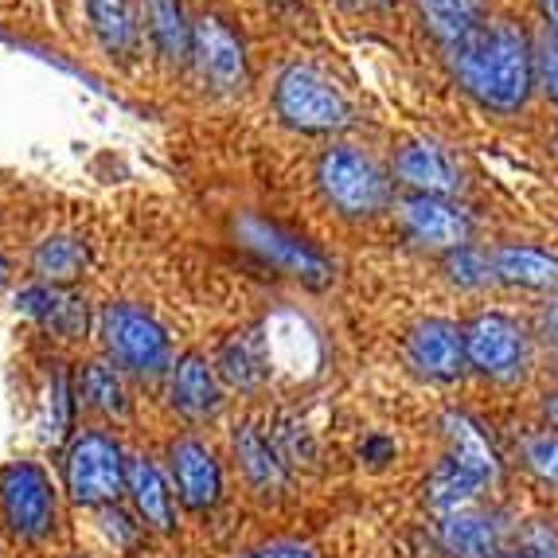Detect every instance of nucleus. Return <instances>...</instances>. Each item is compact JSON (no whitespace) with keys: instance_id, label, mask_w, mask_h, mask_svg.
<instances>
[{"instance_id":"1","label":"nucleus","mask_w":558,"mask_h":558,"mask_svg":"<svg viewBox=\"0 0 558 558\" xmlns=\"http://www.w3.org/2000/svg\"><path fill=\"white\" fill-rule=\"evenodd\" d=\"M453 51V75L469 98L493 113H515L527 106L535 86L531 39L512 20H481Z\"/></svg>"},{"instance_id":"2","label":"nucleus","mask_w":558,"mask_h":558,"mask_svg":"<svg viewBox=\"0 0 558 558\" xmlns=\"http://www.w3.org/2000/svg\"><path fill=\"white\" fill-rule=\"evenodd\" d=\"M317 187L320 196L340 215H375L391 204V180L372 157L355 145H332L317 157Z\"/></svg>"},{"instance_id":"3","label":"nucleus","mask_w":558,"mask_h":558,"mask_svg":"<svg viewBox=\"0 0 558 558\" xmlns=\"http://www.w3.org/2000/svg\"><path fill=\"white\" fill-rule=\"evenodd\" d=\"M274 113L298 133H336L352 121V106L317 66L293 63L274 83Z\"/></svg>"},{"instance_id":"4","label":"nucleus","mask_w":558,"mask_h":558,"mask_svg":"<svg viewBox=\"0 0 558 558\" xmlns=\"http://www.w3.org/2000/svg\"><path fill=\"white\" fill-rule=\"evenodd\" d=\"M98 336H102V348L121 372L141 375V379H153V375L168 372L172 367V344H168V332L133 305H106L102 317H98Z\"/></svg>"},{"instance_id":"5","label":"nucleus","mask_w":558,"mask_h":558,"mask_svg":"<svg viewBox=\"0 0 558 558\" xmlns=\"http://www.w3.org/2000/svg\"><path fill=\"white\" fill-rule=\"evenodd\" d=\"M125 476H130V461H125V453H121V446L110 434L86 429L66 449L63 481L66 493L75 496V504L98 508V504L118 500V493L125 488Z\"/></svg>"},{"instance_id":"6","label":"nucleus","mask_w":558,"mask_h":558,"mask_svg":"<svg viewBox=\"0 0 558 558\" xmlns=\"http://www.w3.org/2000/svg\"><path fill=\"white\" fill-rule=\"evenodd\" d=\"M0 515L16 539H44L56 527V488L36 461H9L0 469Z\"/></svg>"},{"instance_id":"7","label":"nucleus","mask_w":558,"mask_h":558,"mask_svg":"<svg viewBox=\"0 0 558 558\" xmlns=\"http://www.w3.org/2000/svg\"><path fill=\"white\" fill-rule=\"evenodd\" d=\"M234 231H239V239L246 242L262 262H270L274 270L305 281V286H317V289L332 281V262H328L313 242L289 234L286 227L266 223L258 215H242L239 223H234Z\"/></svg>"},{"instance_id":"8","label":"nucleus","mask_w":558,"mask_h":558,"mask_svg":"<svg viewBox=\"0 0 558 558\" xmlns=\"http://www.w3.org/2000/svg\"><path fill=\"white\" fill-rule=\"evenodd\" d=\"M465 332V360L481 375H512L527 355V336L504 313H476Z\"/></svg>"},{"instance_id":"9","label":"nucleus","mask_w":558,"mask_h":558,"mask_svg":"<svg viewBox=\"0 0 558 558\" xmlns=\"http://www.w3.org/2000/svg\"><path fill=\"white\" fill-rule=\"evenodd\" d=\"M399 223L418 246H434V251H457V246H469V234L473 223L469 215L457 204H449L446 196H422V192H410L399 199Z\"/></svg>"},{"instance_id":"10","label":"nucleus","mask_w":558,"mask_h":558,"mask_svg":"<svg viewBox=\"0 0 558 558\" xmlns=\"http://www.w3.org/2000/svg\"><path fill=\"white\" fill-rule=\"evenodd\" d=\"M407 360L426 379H457L465 372V332L446 317H426L407 332Z\"/></svg>"},{"instance_id":"11","label":"nucleus","mask_w":558,"mask_h":558,"mask_svg":"<svg viewBox=\"0 0 558 558\" xmlns=\"http://www.w3.org/2000/svg\"><path fill=\"white\" fill-rule=\"evenodd\" d=\"M192 59H196L199 75L215 86V90H239L246 83V51L242 39L227 28L219 16L196 20L192 32Z\"/></svg>"},{"instance_id":"12","label":"nucleus","mask_w":558,"mask_h":558,"mask_svg":"<svg viewBox=\"0 0 558 558\" xmlns=\"http://www.w3.org/2000/svg\"><path fill=\"white\" fill-rule=\"evenodd\" d=\"M395 177L399 184H407L410 192L422 196H449L461 187V165L453 160V153L438 141H407L395 157Z\"/></svg>"},{"instance_id":"13","label":"nucleus","mask_w":558,"mask_h":558,"mask_svg":"<svg viewBox=\"0 0 558 558\" xmlns=\"http://www.w3.org/2000/svg\"><path fill=\"white\" fill-rule=\"evenodd\" d=\"M168 461H172V476H177V493L180 500L192 508V512H204L219 500L223 493V473H219V461L215 453L196 438H180L168 449Z\"/></svg>"},{"instance_id":"14","label":"nucleus","mask_w":558,"mask_h":558,"mask_svg":"<svg viewBox=\"0 0 558 558\" xmlns=\"http://www.w3.org/2000/svg\"><path fill=\"white\" fill-rule=\"evenodd\" d=\"M168 399L184 418H211L215 410L223 407V391H219V372H215L207 355L184 352L172 363V379H168Z\"/></svg>"},{"instance_id":"15","label":"nucleus","mask_w":558,"mask_h":558,"mask_svg":"<svg viewBox=\"0 0 558 558\" xmlns=\"http://www.w3.org/2000/svg\"><path fill=\"white\" fill-rule=\"evenodd\" d=\"M16 308L36 325H44L47 332L63 336V340H75V336L86 332V301L66 286H44V281L28 286L16 298Z\"/></svg>"},{"instance_id":"16","label":"nucleus","mask_w":558,"mask_h":558,"mask_svg":"<svg viewBox=\"0 0 558 558\" xmlns=\"http://www.w3.org/2000/svg\"><path fill=\"white\" fill-rule=\"evenodd\" d=\"M493 266H496V281L535 289V293H558V254L543 251V246L504 242V246H496Z\"/></svg>"},{"instance_id":"17","label":"nucleus","mask_w":558,"mask_h":558,"mask_svg":"<svg viewBox=\"0 0 558 558\" xmlns=\"http://www.w3.org/2000/svg\"><path fill=\"white\" fill-rule=\"evenodd\" d=\"M441 429H446V441H449V461L461 469H469L473 476H481L484 484H493L500 476V461H496V449L488 446L481 429H476L473 418L465 414H453L449 410L446 418H441Z\"/></svg>"},{"instance_id":"18","label":"nucleus","mask_w":558,"mask_h":558,"mask_svg":"<svg viewBox=\"0 0 558 558\" xmlns=\"http://www.w3.org/2000/svg\"><path fill=\"white\" fill-rule=\"evenodd\" d=\"M125 488H130L137 515L153 531H172V493H168L165 476H160V469L153 465L149 457H133Z\"/></svg>"},{"instance_id":"19","label":"nucleus","mask_w":558,"mask_h":558,"mask_svg":"<svg viewBox=\"0 0 558 558\" xmlns=\"http://www.w3.org/2000/svg\"><path fill=\"white\" fill-rule=\"evenodd\" d=\"M90 262V251L86 242L75 239V234H47L44 242L32 254V270L44 286H71L78 274L86 270Z\"/></svg>"},{"instance_id":"20","label":"nucleus","mask_w":558,"mask_h":558,"mask_svg":"<svg viewBox=\"0 0 558 558\" xmlns=\"http://www.w3.org/2000/svg\"><path fill=\"white\" fill-rule=\"evenodd\" d=\"M234 453H239V465L246 473V481L258 493H278L281 484H286V461H281L278 449L270 446V438L258 426H242L234 434Z\"/></svg>"},{"instance_id":"21","label":"nucleus","mask_w":558,"mask_h":558,"mask_svg":"<svg viewBox=\"0 0 558 558\" xmlns=\"http://www.w3.org/2000/svg\"><path fill=\"white\" fill-rule=\"evenodd\" d=\"M441 543L457 558H493L496 555V523L476 508L441 515Z\"/></svg>"},{"instance_id":"22","label":"nucleus","mask_w":558,"mask_h":558,"mask_svg":"<svg viewBox=\"0 0 558 558\" xmlns=\"http://www.w3.org/2000/svg\"><path fill=\"white\" fill-rule=\"evenodd\" d=\"M145 20H149V36L160 47V56H192V32H196V24H187L180 0H145Z\"/></svg>"},{"instance_id":"23","label":"nucleus","mask_w":558,"mask_h":558,"mask_svg":"<svg viewBox=\"0 0 558 558\" xmlns=\"http://www.w3.org/2000/svg\"><path fill=\"white\" fill-rule=\"evenodd\" d=\"M86 16H90L94 36L102 39L106 51H113V56H133V47H137V24H133L130 0H86Z\"/></svg>"},{"instance_id":"24","label":"nucleus","mask_w":558,"mask_h":558,"mask_svg":"<svg viewBox=\"0 0 558 558\" xmlns=\"http://www.w3.org/2000/svg\"><path fill=\"white\" fill-rule=\"evenodd\" d=\"M422 20L441 44H461L481 24V0H418Z\"/></svg>"},{"instance_id":"25","label":"nucleus","mask_w":558,"mask_h":558,"mask_svg":"<svg viewBox=\"0 0 558 558\" xmlns=\"http://www.w3.org/2000/svg\"><path fill=\"white\" fill-rule=\"evenodd\" d=\"M75 395L94 414H106V418H121L125 414V387H121V375L113 372L110 363H86L83 375H78Z\"/></svg>"},{"instance_id":"26","label":"nucleus","mask_w":558,"mask_h":558,"mask_svg":"<svg viewBox=\"0 0 558 558\" xmlns=\"http://www.w3.org/2000/svg\"><path fill=\"white\" fill-rule=\"evenodd\" d=\"M215 372L223 375L231 387H242V391H251V387H258L262 379H266V360H262V344L254 340L251 332L242 336H231L223 344V352H219V367Z\"/></svg>"},{"instance_id":"27","label":"nucleus","mask_w":558,"mask_h":558,"mask_svg":"<svg viewBox=\"0 0 558 558\" xmlns=\"http://www.w3.org/2000/svg\"><path fill=\"white\" fill-rule=\"evenodd\" d=\"M481 488H484L481 476H473L469 469L453 465V461L446 457V465L429 476V504H434L441 515L461 512V508H473V500L481 496Z\"/></svg>"},{"instance_id":"28","label":"nucleus","mask_w":558,"mask_h":558,"mask_svg":"<svg viewBox=\"0 0 558 558\" xmlns=\"http://www.w3.org/2000/svg\"><path fill=\"white\" fill-rule=\"evenodd\" d=\"M446 274L453 286L461 289H481L488 281H496V266L488 254H481L476 246H457V251H446Z\"/></svg>"},{"instance_id":"29","label":"nucleus","mask_w":558,"mask_h":558,"mask_svg":"<svg viewBox=\"0 0 558 558\" xmlns=\"http://www.w3.org/2000/svg\"><path fill=\"white\" fill-rule=\"evenodd\" d=\"M523 461H527V469L539 476V481L558 488V434L555 429L527 434V438H523Z\"/></svg>"},{"instance_id":"30","label":"nucleus","mask_w":558,"mask_h":558,"mask_svg":"<svg viewBox=\"0 0 558 558\" xmlns=\"http://www.w3.org/2000/svg\"><path fill=\"white\" fill-rule=\"evenodd\" d=\"M539 66H543V83H547L550 98L558 102V32H550L547 44L539 51Z\"/></svg>"},{"instance_id":"31","label":"nucleus","mask_w":558,"mask_h":558,"mask_svg":"<svg viewBox=\"0 0 558 558\" xmlns=\"http://www.w3.org/2000/svg\"><path fill=\"white\" fill-rule=\"evenodd\" d=\"M246 558H313V555L305 547H298V543H274V547H262Z\"/></svg>"},{"instance_id":"32","label":"nucleus","mask_w":558,"mask_h":558,"mask_svg":"<svg viewBox=\"0 0 558 558\" xmlns=\"http://www.w3.org/2000/svg\"><path fill=\"white\" fill-rule=\"evenodd\" d=\"M535 4H539L543 20H547V28L558 32V0H535Z\"/></svg>"},{"instance_id":"33","label":"nucleus","mask_w":558,"mask_h":558,"mask_svg":"<svg viewBox=\"0 0 558 558\" xmlns=\"http://www.w3.org/2000/svg\"><path fill=\"white\" fill-rule=\"evenodd\" d=\"M348 9H360V12H383L391 9V0H344Z\"/></svg>"},{"instance_id":"34","label":"nucleus","mask_w":558,"mask_h":558,"mask_svg":"<svg viewBox=\"0 0 558 558\" xmlns=\"http://www.w3.org/2000/svg\"><path fill=\"white\" fill-rule=\"evenodd\" d=\"M543 325H547V332L558 340V305H550V308H547V317H543Z\"/></svg>"},{"instance_id":"35","label":"nucleus","mask_w":558,"mask_h":558,"mask_svg":"<svg viewBox=\"0 0 558 558\" xmlns=\"http://www.w3.org/2000/svg\"><path fill=\"white\" fill-rule=\"evenodd\" d=\"M4 281H9V262L0 258V286H4Z\"/></svg>"},{"instance_id":"36","label":"nucleus","mask_w":558,"mask_h":558,"mask_svg":"<svg viewBox=\"0 0 558 558\" xmlns=\"http://www.w3.org/2000/svg\"><path fill=\"white\" fill-rule=\"evenodd\" d=\"M504 558H531V555H504Z\"/></svg>"}]
</instances>
